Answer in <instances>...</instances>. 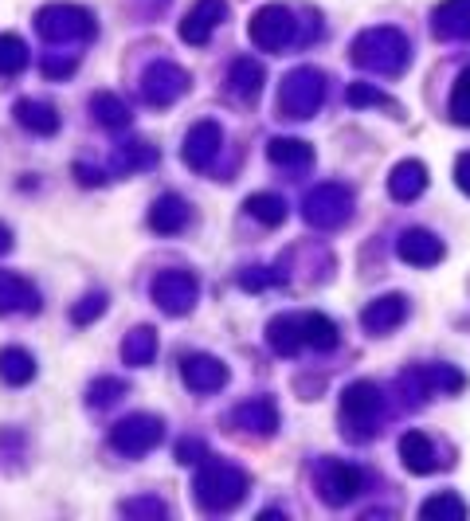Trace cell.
<instances>
[{"label": "cell", "instance_id": "obj_38", "mask_svg": "<svg viewBox=\"0 0 470 521\" xmlns=\"http://www.w3.org/2000/svg\"><path fill=\"white\" fill-rule=\"evenodd\" d=\"M75 67H79V51H67V55H59V51H47L44 63H40L44 79H71V75H75Z\"/></svg>", "mask_w": 470, "mask_h": 521}, {"label": "cell", "instance_id": "obj_19", "mask_svg": "<svg viewBox=\"0 0 470 521\" xmlns=\"http://www.w3.org/2000/svg\"><path fill=\"white\" fill-rule=\"evenodd\" d=\"M396 255L408 263V267H435L443 259V243L423 232V228H408L404 236L396 239Z\"/></svg>", "mask_w": 470, "mask_h": 521}, {"label": "cell", "instance_id": "obj_1", "mask_svg": "<svg viewBox=\"0 0 470 521\" xmlns=\"http://www.w3.org/2000/svg\"><path fill=\"white\" fill-rule=\"evenodd\" d=\"M251 490V478L247 471H239L235 463L224 459H204V467L192 478V494H196V506L208 510V514H228L235 510Z\"/></svg>", "mask_w": 470, "mask_h": 521}, {"label": "cell", "instance_id": "obj_28", "mask_svg": "<svg viewBox=\"0 0 470 521\" xmlns=\"http://www.w3.org/2000/svg\"><path fill=\"white\" fill-rule=\"evenodd\" d=\"M267 161L279 169H306L314 161V149L298 138H275V142H267Z\"/></svg>", "mask_w": 470, "mask_h": 521}, {"label": "cell", "instance_id": "obj_16", "mask_svg": "<svg viewBox=\"0 0 470 521\" xmlns=\"http://www.w3.org/2000/svg\"><path fill=\"white\" fill-rule=\"evenodd\" d=\"M228 424L235 431H251V435H275L279 431V408L275 400L267 396H255V400H243L228 412Z\"/></svg>", "mask_w": 470, "mask_h": 521}, {"label": "cell", "instance_id": "obj_39", "mask_svg": "<svg viewBox=\"0 0 470 521\" xmlns=\"http://www.w3.org/2000/svg\"><path fill=\"white\" fill-rule=\"evenodd\" d=\"M106 306H110V298H106L102 290H94V294H87V298L71 310V322H75V326H91V322H98V318L106 314Z\"/></svg>", "mask_w": 470, "mask_h": 521}, {"label": "cell", "instance_id": "obj_11", "mask_svg": "<svg viewBox=\"0 0 470 521\" xmlns=\"http://www.w3.org/2000/svg\"><path fill=\"white\" fill-rule=\"evenodd\" d=\"M220 149H224V130H220V122H216V118H204V122H196V126H192V130L185 134L181 157H185L188 169H196V173H208V169L216 165Z\"/></svg>", "mask_w": 470, "mask_h": 521}, {"label": "cell", "instance_id": "obj_8", "mask_svg": "<svg viewBox=\"0 0 470 521\" xmlns=\"http://www.w3.org/2000/svg\"><path fill=\"white\" fill-rule=\"evenodd\" d=\"M251 44L263 51H282L290 44H302L298 36V16L286 8V4H267L251 16V28H247Z\"/></svg>", "mask_w": 470, "mask_h": 521}, {"label": "cell", "instance_id": "obj_29", "mask_svg": "<svg viewBox=\"0 0 470 521\" xmlns=\"http://www.w3.org/2000/svg\"><path fill=\"white\" fill-rule=\"evenodd\" d=\"M243 212H247L251 220H259L263 228H279L290 208H286V200L275 196V192H251V196L243 200Z\"/></svg>", "mask_w": 470, "mask_h": 521}, {"label": "cell", "instance_id": "obj_36", "mask_svg": "<svg viewBox=\"0 0 470 521\" xmlns=\"http://www.w3.org/2000/svg\"><path fill=\"white\" fill-rule=\"evenodd\" d=\"M28 67V44L20 36H0V75H20Z\"/></svg>", "mask_w": 470, "mask_h": 521}, {"label": "cell", "instance_id": "obj_22", "mask_svg": "<svg viewBox=\"0 0 470 521\" xmlns=\"http://www.w3.org/2000/svg\"><path fill=\"white\" fill-rule=\"evenodd\" d=\"M263 83H267V71H263V63L255 55H239L228 67V91L239 95L243 102H255L259 91H263Z\"/></svg>", "mask_w": 470, "mask_h": 521}, {"label": "cell", "instance_id": "obj_32", "mask_svg": "<svg viewBox=\"0 0 470 521\" xmlns=\"http://www.w3.org/2000/svg\"><path fill=\"white\" fill-rule=\"evenodd\" d=\"M32 377H36V357L28 349H20V345L0 349V380L4 384H28Z\"/></svg>", "mask_w": 470, "mask_h": 521}, {"label": "cell", "instance_id": "obj_3", "mask_svg": "<svg viewBox=\"0 0 470 521\" xmlns=\"http://www.w3.org/2000/svg\"><path fill=\"white\" fill-rule=\"evenodd\" d=\"M36 32L44 36L47 44H55V48H63V44H91L94 32H98V24H94V12L91 8H83V4H47L36 12Z\"/></svg>", "mask_w": 470, "mask_h": 521}, {"label": "cell", "instance_id": "obj_5", "mask_svg": "<svg viewBox=\"0 0 470 521\" xmlns=\"http://www.w3.org/2000/svg\"><path fill=\"white\" fill-rule=\"evenodd\" d=\"M380 408H384V396L373 380H353L345 392H341V424L349 439H369L380 420Z\"/></svg>", "mask_w": 470, "mask_h": 521}, {"label": "cell", "instance_id": "obj_18", "mask_svg": "<svg viewBox=\"0 0 470 521\" xmlns=\"http://www.w3.org/2000/svg\"><path fill=\"white\" fill-rule=\"evenodd\" d=\"M188 216H192V212H188L185 196L165 192V196H157L153 208H149V228H153L157 236H177V232L188 228Z\"/></svg>", "mask_w": 470, "mask_h": 521}, {"label": "cell", "instance_id": "obj_14", "mask_svg": "<svg viewBox=\"0 0 470 521\" xmlns=\"http://www.w3.org/2000/svg\"><path fill=\"white\" fill-rule=\"evenodd\" d=\"M224 20H228V0H196L181 20V40L192 48H204Z\"/></svg>", "mask_w": 470, "mask_h": 521}, {"label": "cell", "instance_id": "obj_20", "mask_svg": "<svg viewBox=\"0 0 470 521\" xmlns=\"http://www.w3.org/2000/svg\"><path fill=\"white\" fill-rule=\"evenodd\" d=\"M36 310H40V290L12 271H0V314H36Z\"/></svg>", "mask_w": 470, "mask_h": 521}, {"label": "cell", "instance_id": "obj_15", "mask_svg": "<svg viewBox=\"0 0 470 521\" xmlns=\"http://www.w3.org/2000/svg\"><path fill=\"white\" fill-rule=\"evenodd\" d=\"M181 377H185L192 392L212 396V392H220L228 384V365L220 357H208V353H188L181 361Z\"/></svg>", "mask_w": 470, "mask_h": 521}, {"label": "cell", "instance_id": "obj_34", "mask_svg": "<svg viewBox=\"0 0 470 521\" xmlns=\"http://www.w3.org/2000/svg\"><path fill=\"white\" fill-rule=\"evenodd\" d=\"M302 333H306V345L318 353H329L337 345V326L326 314H302Z\"/></svg>", "mask_w": 470, "mask_h": 521}, {"label": "cell", "instance_id": "obj_21", "mask_svg": "<svg viewBox=\"0 0 470 521\" xmlns=\"http://www.w3.org/2000/svg\"><path fill=\"white\" fill-rule=\"evenodd\" d=\"M431 32L439 40H470V0H443L431 12Z\"/></svg>", "mask_w": 470, "mask_h": 521}, {"label": "cell", "instance_id": "obj_27", "mask_svg": "<svg viewBox=\"0 0 470 521\" xmlns=\"http://www.w3.org/2000/svg\"><path fill=\"white\" fill-rule=\"evenodd\" d=\"M153 357H157V330H153V326H138V330L126 333V341H122V361H126L130 369L153 365Z\"/></svg>", "mask_w": 470, "mask_h": 521}, {"label": "cell", "instance_id": "obj_10", "mask_svg": "<svg viewBox=\"0 0 470 521\" xmlns=\"http://www.w3.org/2000/svg\"><path fill=\"white\" fill-rule=\"evenodd\" d=\"M149 294H153V302L165 310V314H173V318H185L192 314V306H196V298H200V283H196V275H188V271H161L153 286H149Z\"/></svg>", "mask_w": 470, "mask_h": 521}, {"label": "cell", "instance_id": "obj_13", "mask_svg": "<svg viewBox=\"0 0 470 521\" xmlns=\"http://www.w3.org/2000/svg\"><path fill=\"white\" fill-rule=\"evenodd\" d=\"M361 486H365V474L357 471V467H349V463L333 459V463H326L318 471V494H322L326 506H349L361 494Z\"/></svg>", "mask_w": 470, "mask_h": 521}, {"label": "cell", "instance_id": "obj_2", "mask_svg": "<svg viewBox=\"0 0 470 521\" xmlns=\"http://www.w3.org/2000/svg\"><path fill=\"white\" fill-rule=\"evenodd\" d=\"M412 48L396 28H369L353 40V63L369 75H404Z\"/></svg>", "mask_w": 470, "mask_h": 521}, {"label": "cell", "instance_id": "obj_9", "mask_svg": "<svg viewBox=\"0 0 470 521\" xmlns=\"http://www.w3.org/2000/svg\"><path fill=\"white\" fill-rule=\"evenodd\" d=\"M161 439H165V424L157 416H149V412H134V416H126V420H118L110 427V447L118 455H130V459L149 455Z\"/></svg>", "mask_w": 470, "mask_h": 521}, {"label": "cell", "instance_id": "obj_45", "mask_svg": "<svg viewBox=\"0 0 470 521\" xmlns=\"http://www.w3.org/2000/svg\"><path fill=\"white\" fill-rule=\"evenodd\" d=\"M455 181H459V189L470 196V153H463V157L455 161Z\"/></svg>", "mask_w": 470, "mask_h": 521}, {"label": "cell", "instance_id": "obj_30", "mask_svg": "<svg viewBox=\"0 0 470 521\" xmlns=\"http://www.w3.org/2000/svg\"><path fill=\"white\" fill-rule=\"evenodd\" d=\"M157 165V149L149 142H122L114 149L110 173H138V169H153Z\"/></svg>", "mask_w": 470, "mask_h": 521}, {"label": "cell", "instance_id": "obj_4", "mask_svg": "<svg viewBox=\"0 0 470 521\" xmlns=\"http://www.w3.org/2000/svg\"><path fill=\"white\" fill-rule=\"evenodd\" d=\"M326 98V75L318 67H294L279 87L282 118H314Z\"/></svg>", "mask_w": 470, "mask_h": 521}, {"label": "cell", "instance_id": "obj_44", "mask_svg": "<svg viewBox=\"0 0 470 521\" xmlns=\"http://www.w3.org/2000/svg\"><path fill=\"white\" fill-rule=\"evenodd\" d=\"M71 173H75V181H79V185H102V181H106V177H110V173H102V169H94V165H75V169H71Z\"/></svg>", "mask_w": 470, "mask_h": 521}, {"label": "cell", "instance_id": "obj_7", "mask_svg": "<svg viewBox=\"0 0 470 521\" xmlns=\"http://www.w3.org/2000/svg\"><path fill=\"white\" fill-rule=\"evenodd\" d=\"M188 87H192V75H188L181 63H173V59L149 63V67L141 71V83H138L141 98H145L149 106H157V110L181 102V98L188 95Z\"/></svg>", "mask_w": 470, "mask_h": 521}, {"label": "cell", "instance_id": "obj_26", "mask_svg": "<svg viewBox=\"0 0 470 521\" xmlns=\"http://www.w3.org/2000/svg\"><path fill=\"white\" fill-rule=\"evenodd\" d=\"M423 189H427V169H423L420 161H400V165L392 169V177H388V192H392V200H400V204L416 200Z\"/></svg>", "mask_w": 470, "mask_h": 521}, {"label": "cell", "instance_id": "obj_17", "mask_svg": "<svg viewBox=\"0 0 470 521\" xmlns=\"http://www.w3.org/2000/svg\"><path fill=\"white\" fill-rule=\"evenodd\" d=\"M408 318V298L404 294H384V298H373L365 310H361V326L376 337L392 333L400 322Z\"/></svg>", "mask_w": 470, "mask_h": 521}, {"label": "cell", "instance_id": "obj_41", "mask_svg": "<svg viewBox=\"0 0 470 521\" xmlns=\"http://www.w3.org/2000/svg\"><path fill=\"white\" fill-rule=\"evenodd\" d=\"M345 102H349L353 110H365V106H392V98L380 95L373 83H353V87L345 91Z\"/></svg>", "mask_w": 470, "mask_h": 521}, {"label": "cell", "instance_id": "obj_24", "mask_svg": "<svg viewBox=\"0 0 470 521\" xmlns=\"http://www.w3.org/2000/svg\"><path fill=\"white\" fill-rule=\"evenodd\" d=\"M12 114H16V122H20L24 130H32V134H40V138L59 130V110H55L51 102H44V98H20Z\"/></svg>", "mask_w": 470, "mask_h": 521}, {"label": "cell", "instance_id": "obj_40", "mask_svg": "<svg viewBox=\"0 0 470 521\" xmlns=\"http://www.w3.org/2000/svg\"><path fill=\"white\" fill-rule=\"evenodd\" d=\"M451 122L470 126V67L455 79V91H451Z\"/></svg>", "mask_w": 470, "mask_h": 521}, {"label": "cell", "instance_id": "obj_46", "mask_svg": "<svg viewBox=\"0 0 470 521\" xmlns=\"http://www.w3.org/2000/svg\"><path fill=\"white\" fill-rule=\"evenodd\" d=\"M12 243H16V239H12V228H8V224H0V255H8V251H12Z\"/></svg>", "mask_w": 470, "mask_h": 521}, {"label": "cell", "instance_id": "obj_33", "mask_svg": "<svg viewBox=\"0 0 470 521\" xmlns=\"http://www.w3.org/2000/svg\"><path fill=\"white\" fill-rule=\"evenodd\" d=\"M420 518L423 521H463L467 518V502H463V498H455L451 490L431 494V498L420 506Z\"/></svg>", "mask_w": 470, "mask_h": 521}, {"label": "cell", "instance_id": "obj_35", "mask_svg": "<svg viewBox=\"0 0 470 521\" xmlns=\"http://www.w3.org/2000/svg\"><path fill=\"white\" fill-rule=\"evenodd\" d=\"M126 392H130V384L122 377H98L91 380V388H87V404H91V408H110V404H118Z\"/></svg>", "mask_w": 470, "mask_h": 521}, {"label": "cell", "instance_id": "obj_37", "mask_svg": "<svg viewBox=\"0 0 470 521\" xmlns=\"http://www.w3.org/2000/svg\"><path fill=\"white\" fill-rule=\"evenodd\" d=\"M282 283H286V275L275 271V267H243V271H239V286L251 290V294H259V290H267V286H282Z\"/></svg>", "mask_w": 470, "mask_h": 521}, {"label": "cell", "instance_id": "obj_12", "mask_svg": "<svg viewBox=\"0 0 470 521\" xmlns=\"http://www.w3.org/2000/svg\"><path fill=\"white\" fill-rule=\"evenodd\" d=\"M467 384V377L451 365H423V369H412L400 377V388L408 392V404H416L420 396H431V392H459Z\"/></svg>", "mask_w": 470, "mask_h": 521}, {"label": "cell", "instance_id": "obj_31", "mask_svg": "<svg viewBox=\"0 0 470 521\" xmlns=\"http://www.w3.org/2000/svg\"><path fill=\"white\" fill-rule=\"evenodd\" d=\"M91 114L98 126H106V130H126L130 126V106L122 102L118 95H110V91H98V95L91 98Z\"/></svg>", "mask_w": 470, "mask_h": 521}, {"label": "cell", "instance_id": "obj_43", "mask_svg": "<svg viewBox=\"0 0 470 521\" xmlns=\"http://www.w3.org/2000/svg\"><path fill=\"white\" fill-rule=\"evenodd\" d=\"M177 459L188 463V467L200 463V459H204V443H200V439H181V443H177Z\"/></svg>", "mask_w": 470, "mask_h": 521}, {"label": "cell", "instance_id": "obj_23", "mask_svg": "<svg viewBox=\"0 0 470 521\" xmlns=\"http://www.w3.org/2000/svg\"><path fill=\"white\" fill-rule=\"evenodd\" d=\"M400 459H404V471L408 474H435L443 467L435 459V443L423 431H404L400 435Z\"/></svg>", "mask_w": 470, "mask_h": 521}, {"label": "cell", "instance_id": "obj_6", "mask_svg": "<svg viewBox=\"0 0 470 521\" xmlns=\"http://www.w3.org/2000/svg\"><path fill=\"white\" fill-rule=\"evenodd\" d=\"M302 216L310 228L318 232H333L341 228L349 216H353V192L349 185H337V181H326L302 200Z\"/></svg>", "mask_w": 470, "mask_h": 521}, {"label": "cell", "instance_id": "obj_42", "mask_svg": "<svg viewBox=\"0 0 470 521\" xmlns=\"http://www.w3.org/2000/svg\"><path fill=\"white\" fill-rule=\"evenodd\" d=\"M122 514L126 518H153L161 521L169 514V506L161 502V498H130V502H122Z\"/></svg>", "mask_w": 470, "mask_h": 521}, {"label": "cell", "instance_id": "obj_25", "mask_svg": "<svg viewBox=\"0 0 470 521\" xmlns=\"http://www.w3.org/2000/svg\"><path fill=\"white\" fill-rule=\"evenodd\" d=\"M267 345L279 353V357H298V349L306 345V333H302V318L294 314H279L267 322Z\"/></svg>", "mask_w": 470, "mask_h": 521}]
</instances>
